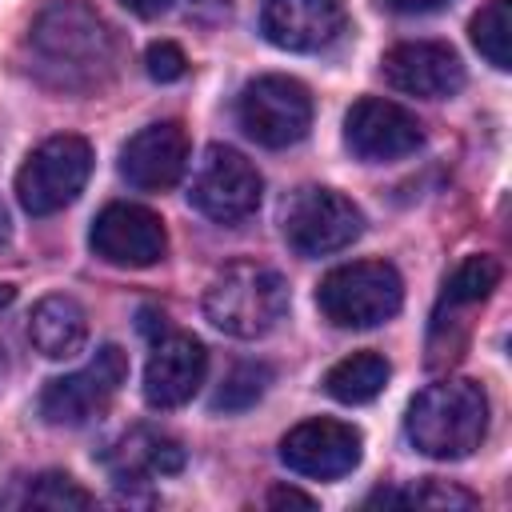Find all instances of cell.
<instances>
[{"instance_id":"6da1fadb","label":"cell","mask_w":512,"mask_h":512,"mask_svg":"<svg viewBox=\"0 0 512 512\" xmlns=\"http://www.w3.org/2000/svg\"><path fill=\"white\" fill-rule=\"evenodd\" d=\"M112 28L80 0H52L28 28V72L60 92H92L116 72Z\"/></svg>"},{"instance_id":"7a4b0ae2","label":"cell","mask_w":512,"mask_h":512,"mask_svg":"<svg viewBox=\"0 0 512 512\" xmlns=\"http://www.w3.org/2000/svg\"><path fill=\"white\" fill-rule=\"evenodd\" d=\"M416 452L432 460H464L488 432V396L476 380H440L416 392L404 416Z\"/></svg>"},{"instance_id":"3957f363","label":"cell","mask_w":512,"mask_h":512,"mask_svg":"<svg viewBox=\"0 0 512 512\" xmlns=\"http://www.w3.org/2000/svg\"><path fill=\"white\" fill-rule=\"evenodd\" d=\"M288 312V284L276 268L260 260H236L220 268L204 292V316L240 340H256L280 324Z\"/></svg>"},{"instance_id":"277c9868","label":"cell","mask_w":512,"mask_h":512,"mask_svg":"<svg viewBox=\"0 0 512 512\" xmlns=\"http://www.w3.org/2000/svg\"><path fill=\"white\" fill-rule=\"evenodd\" d=\"M316 304H320L324 320H332L336 328H376L400 312L404 284L392 264L356 260V264L332 268L320 280Z\"/></svg>"},{"instance_id":"5b68a950","label":"cell","mask_w":512,"mask_h":512,"mask_svg":"<svg viewBox=\"0 0 512 512\" xmlns=\"http://www.w3.org/2000/svg\"><path fill=\"white\" fill-rule=\"evenodd\" d=\"M92 172V148L84 136H48L40 148L28 152L24 168L16 172V200L32 216H52L68 208Z\"/></svg>"},{"instance_id":"8992f818","label":"cell","mask_w":512,"mask_h":512,"mask_svg":"<svg viewBox=\"0 0 512 512\" xmlns=\"http://www.w3.org/2000/svg\"><path fill=\"white\" fill-rule=\"evenodd\" d=\"M284 240L296 256H332L360 240L364 212L336 188L308 184L284 200Z\"/></svg>"},{"instance_id":"52a82bcc","label":"cell","mask_w":512,"mask_h":512,"mask_svg":"<svg viewBox=\"0 0 512 512\" xmlns=\"http://www.w3.org/2000/svg\"><path fill=\"white\" fill-rule=\"evenodd\" d=\"M240 128L264 148H288L308 136L312 128V96L300 80L268 72L240 88L236 96Z\"/></svg>"},{"instance_id":"ba28073f","label":"cell","mask_w":512,"mask_h":512,"mask_svg":"<svg viewBox=\"0 0 512 512\" xmlns=\"http://www.w3.org/2000/svg\"><path fill=\"white\" fill-rule=\"evenodd\" d=\"M124 380H128V356H124V348L104 344V348H96V356L84 368H76V372L56 376V380L44 384V392H40V416L48 424H64V428L88 424V420H96L112 404V396L120 392Z\"/></svg>"},{"instance_id":"9c48e42d","label":"cell","mask_w":512,"mask_h":512,"mask_svg":"<svg viewBox=\"0 0 512 512\" xmlns=\"http://www.w3.org/2000/svg\"><path fill=\"white\" fill-rule=\"evenodd\" d=\"M260 196H264V180L236 148L224 144L204 148L188 184V200L196 212H204L216 224H240L260 208Z\"/></svg>"},{"instance_id":"30bf717a","label":"cell","mask_w":512,"mask_h":512,"mask_svg":"<svg viewBox=\"0 0 512 512\" xmlns=\"http://www.w3.org/2000/svg\"><path fill=\"white\" fill-rule=\"evenodd\" d=\"M88 244L100 260H108L116 268H152L168 252V232L152 208L120 200V204H108L92 220Z\"/></svg>"},{"instance_id":"8fae6325","label":"cell","mask_w":512,"mask_h":512,"mask_svg":"<svg viewBox=\"0 0 512 512\" xmlns=\"http://www.w3.org/2000/svg\"><path fill=\"white\" fill-rule=\"evenodd\" d=\"M344 140L360 160L384 164V160H400V156L416 152L424 144V128L404 104L364 96L344 116Z\"/></svg>"},{"instance_id":"7c38bea8","label":"cell","mask_w":512,"mask_h":512,"mask_svg":"<svg viewBox=\"0 0 512 512\" xmlns=\"http://www.w3.org/2000/svg\"><path fill=\"white\" fill-rule=\"evenodd\" d=\"M360 432L344 420H304L280 440V460L308 480H340L360 464Z\"/></svg>"},{"instance_id":"4fadbf2b","label":"cell","mask_w":512,"mask_h":512,"mask_svg":"<svg viewBox=\"0 0 512 512\" xmlns=\"http://www.w3.org/2000/svg\"><path fill=\"white\" fill-rule=\"evenodd\" d=\"M348 28L344 0H264L260 32L284 52H320Z\"/></svg>"},{"instance_id":"5bb4252c","label":"cell","mask_w":512,"mask_h":512,"mask_svg":"<svg viewBox=\"0 0 512 512\" xmlns=\"http://www.w3.org/2000/svg\"><path fill=\"white\" fill-rule=\"evenodd\" d=\"M188 168V132L180 120H156L128 136L120 148V176L140 192H164L180 184Z\"/></svg>"},{"instance_id":"9a60e30c","label":"cell","mask_w":512,"mask_h":512,"mask_svg":"<svg viewBox=\"0 0 512 512\" xmlns=\"http://www.w3.org/2000/svg\"><path fill=\"white\" fill-rule=\"evenodd\" d=\"M384 80L396 92L444 100L464 88V64L440 40H404L384 52Z\"/></svg>"},{"instance_id":"2e32d148","label":"cell","mask_w":512,"mask_h":512,"mask_svg":"<svg viewBox=\"0 0 512 512\" xmlns=\"http://www.w3.org/2000/svg\"><path fill=\"white\" fill-rule=\"evenodd\" d=\"M208 372V352L188 332H168L156 340L148 368H144V400L152 408H180L188 404Z\"/></svg>"},{"instance_id":"e0dca14e","label":"cell","mask_w":512,"mask_h":512,"mask_svg":"<svg viewBox=\"0 0 512 512\" xmlns=\"http://www.w3.org/2000/svg\"><path fill=\"white\" fill-rule=\"evenodd\" d=\"M100 464L104 472L120 484V488H136V484H148L156 476H172L184 468V448L180 440H172L168 432L160 428H148V424H136L128 432H120L104 452H100Z\"/></svg>"},{"instance_id":"ac0fdd59","label":"cell","mask_w":512,"mask_h":512,"mask_svg":"<svg viewBox=\"0 0 512 512\" xmlns=\"http://www.w3.org/2000/svg\"><path fill=\"white\" fill-rule=\"evenodd\" d=\"M28 340L48 360H68L88 340V316L72 296H44L28 316Z\"/></svg>"},{"instance_id":"d6986e66","label":"cell","mask_w":512,"mask_h":512,"mask_svg":"<svg viewBox=\"0 0 512 512\" xmlns=\"http://www.w3.org/2000/svg\"><path fill=\"white\" fill-rule=\"evenodd\" d=\"M388 372L392 368H388V360L380 352H352V356H344L340 364L328 368L324 392L332 400H340V404H368V400H376L384 392Z\"/></svg>"},{"instance_id":"ffe728a7","label":"cell","mask_w":512,"mask_h":512,"mask_svg":"<svg viewBox=\"0 0 512 512\" xmlns=\"http://www.w3.org/2000/svg\"><path fill=\"white\" fill-rule=\"evenodd\" d=\"M472 44L492 68H512V0H488L472 16Z\"/></svg>"},{"instance_id":"44dd1931","label":"cell","mask_w":512,"mask_h":512,"mask_svg":"<svg viewBox=\"0 0 512 512\" xmlns=\"http://www.w3.org/2000/svg\"><path fill=\"white\" fill-rule=\"evenodd\" d=\"M8 504H20V508H92V492H84L68 472H40L28 480V488L8 500Z\"/></svg>"},{"instance_id":"7402d4cb","label":"cell","mask_w":512,"mask_h":512,"mask_svg":"<svg viewBox=\"0 0 512 512\" xmlns=\"http://www.w3.org/2000/svg\"><path fill=\"white\" fill-rule=\"evenodd\" d=\"M268 384H272V368L268 364H236L228 376H224V384H220V392L212 396V408L216 412H244V408H252L264 392H268Z\"/></svg>"},{"instance_id":"603a6c76","label":"cell","mask_w":512,"mask_h":512,"mask_svg":"<svg viewBox=\"0 0 512 512\" xmlns=\"http://www.w3.org/2000/svg\"><path fill=\"white\" fill-rule=\"evenodd\" d=\"M496 284H500V264L492 256H468L448 280V300L452 304H480L492 296Z\"/></svg>"},{"instance_id":"cb8c5ba5","label":"cell","mask_w":512,"mask_h":512,"mask_svg":"<svg viewBox=\"0 0 512 512\" xmlns=\"http://www.w3.org/2000/svg\"><path fill=\"white\" fill-rule=\"evenodd\" d=\"M368 504H416V508H476L480 500L456 484H440V480H428L420 488H408V492H372Z\"/></svg>"},{"instance_id":"d4e9b609","label":"cell","mask_w":512,"mask_h":512,"mask_svg":"<svg viewBox=\"0 0 512 512\" xmlns=\"http://www.w3.org/2000/svg\"><path fill=\"white\" fill-rule=\"evenodd\" d=\"M144 68H148L152 80L172 84V80H180V76L188 72V60H184L180 44H172V40H156V44H148V52H144Z\"/></svg>"},{"instance_id":"484cf974","label":"cell","mask_w":512,"mask_h":512,"mask_svg":"<svg viewBox=\"0 0 512 512\" xmlns=\"http://www.w3.org/2000/svg\"><path fill=\"white\" fill-rule=\"evenodd\" d=\"M128 12H136L140 20H156V16H164L168 8H172V0H120Z\"/></svg>"},{"instance_id":"4316f807","label":"cell","mask_w":512,"mask_h":512,"mask_svg":"<svg viewBox=\"0 0 512 512\" xmlns=\"http://www.w3.org/2000/svg\"><path fill=\"white\" fill-rule=\"evenodd\" d=\"M268 504H272V508H284V504L316 508V500H312V496H304V492H296V488H272V492H268Z\"/></svg>"},{"instance_id":"83f0119b","label":"cell","mask_w":512,"mask_h":512,"mask_svg":"<svg viewBox=\"0 0 512 512\" xmlns=\"http://www.w3.org/2000/svg\"><path fill=\"white\" fill-rule=\"evenodd\" d=\"M396 12H404V16H424V12H436V8H444V4H452V0H388Z\"/></svg>"},{"instance_id":"f1b7e54d","label":"cell","mask_w":512,"mask_h":512,"mask_svg":"<svg viewBox=\"0 0 512 512\" xmlns=\"http://www.w3.org/2000/svg\"><path fill=\"white\" fill-rule=\"evenodd\" d=\"M12 300H16V288L12 284H0V308H8Z\"/></svg>"},{"instance_id":"f546056e","label":"cell","mask_w":512,"mask_h":512,"mask_svg":"<svg viewBox=\"0 0 512 512\" xmlns=\"http://www.w3.org/2000/svg\"><path fill=\"white\" fill-rule=\"evenodd\" d=\"M8 240V208H4V200H0V244Z\"/></svg>"},{"instance_id":"4dcf8cb0","label":"cell","mask_w":512,"mask_h":512,"mask_svg":"<svg viewBox=\"0 0 512 512\" xmlns=\"http://www.w3.org/2000/svg\"><path fill=\"white\" fill-rule=\"evenodd\" d=\"M0 364H4V356H0Z\"/></svg>"}]
</instances>
